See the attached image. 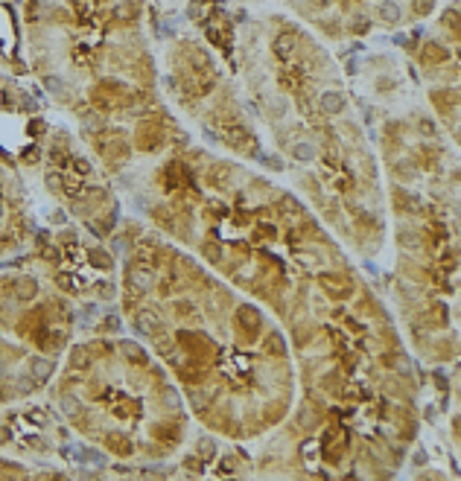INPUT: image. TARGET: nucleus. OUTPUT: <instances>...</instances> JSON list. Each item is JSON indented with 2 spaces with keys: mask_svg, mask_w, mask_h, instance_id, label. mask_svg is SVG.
I'll return each instance as SVG.
<instances>
[{
  "mask_svg": "<svg viewBox=\"0 0 461 481\" xmlns=\"http://www.w3.org/2000/svg\"><path fill=\"white\" fill-rule=\"evenodd\" d=\"M137 138H140V140H146V143H140V149H155V146L161 143V132H158L155 126H140Z\"/></svg>",
  "mask_w": 461,
  "mask_h": 481,
  "instance_id": "7",
  "label": "nucleus"
},
{
  "mask_svg": "<svg viewBox=\"0 0 461 481\" xmlns=\"http://www.w3.org/2000/svg\"><path fill=\"white\" fill-rule=\"evenodd\" d=\"M263 353H269V356H283V353H286L283 336H280V332H272V336L263 342Z\"/></svg>",
  "mask_w": 461,
  "mask_h": 481,
  "instance_id": "6",
  "label": "nucleus"
},
{
  "mask_svg": "<svg viewBox=\"0 0 461 481\" xmlns=\"http://www.w3.org/2000/svg\"><path fill=\"white\" fill-rule=\"evenodd\" d=\"M108 440L114 444V449H117V452H132V446H129V440H126V438H123V440H120V438H108Z\"/></svg>",
  "mask_w": 461,
  "mask_h": 481,
  "instance_id": "17",
  "label": "nucleus"
},
{
  "mask_svg": "<svg viewBox=\"0 0 461 481\" xmlns=\"http://www.w3.org/2000/svg\"><path fill=\"white\" fill-rule=\"evenodd\" d=\"M292 44H295V38H277V56H289L292 52Z\"/></svg>",
  "mask_w": 461,
  "mask_h": 481,
  "instance_id": "15",
  "label": "nucleus"
},
{
  "mask_svg": "<svg viewBox=\"0 0 461 481\" xmlns=\"http://www.w3.org/2000/svg\"><path fill=\"white\" fill-rule=\"evenodd\" d=\"M0 216H3V202H0Z\"/></svg>",
  "mask_w": 461,
  "mask_h": 481,
  "instance_id": "25",
  "label": "nucleus"
},
{
  "mask_svg": "<svg viewBox=\"0 0 461 481\" xmlns=\"http://www.w3.org/2000/svg\"><path fill=\"white\" fill-rule=\"evenodd\" d=\"M342 108H344V96L339 90H324L321 94V111L324 114H339Z\"/></svg>",
  "mask_w": 461,
  "mask_h": 481,
  "instance_id": "3",
  "label": "nucleus"
},
{
  "mask_svg": "<svg viewBox=\"0 0 461 481\" xmlns=\"http://www.w3.org/2000/svg\"><path fill=\"white\" fill-rule=\"evenodd\" d=\"M376 12H379V18H382V20H388V24L400 20V6H397V3H391V0L379 3V6H376Z\"/></svg>",
  "mask_w": 461,
  "mask_h": 481,
  "instance_id": "9",
  "label": "nucleus"
},
{
  "mask_svg": "<svg viewBox=\"0 0 461 481\" xmlns=\"http://www.w3.org/2000/svg\"><path fill=\"white\" fill-rule=\"evenodd\" d=\"M41 254H44V257L50 260V262H59V251H56V248H44Z\"/></svg>",
  "mask_w": 461,
  "mask_h": 481,
  "instance_id": "21",
  "label": "nucleus"
},
{
  "mask_svg": "<svg viewBox=\"0 0 461 481\" xmlns=\"http://www.w3.org/2000/svg\"><path fill=\"white\" fill-rule=\"evenodd\" d=\"M105 332H114V330H117V326H120V321H117V318H105Z\"/></svg>",
  "mask_w": 461,
  "mask_h": 481,
  "instance_id": "20",
  "label": "nucleus"
},
{
  "mask_svg": "<svg viewBox=\"0 0 461 481\" xmlns=\"http://www.w3.org/2000/svg\"><path fill=\"white\" fill-rule=\"evenodd\" d=\"M47 187H50V190H62V178H59V175H47Z\"/></svg>",
  "mask_w": 461,
  "mask_h": 481,
  "instance_id": "18",
  "label": "nucleus"
},
{
  "mask_svg": "<svg viewBox=\"0 0 461 481\" xmlns=\"http://www.w3.org/2000/svg\"><path fill=\"white\" fill-rule=\"evenodd\" d=\"M126 283H129V289L137 294L149 292V289H152V272H146V268H140V266H129Z\"/></svg>",
  "mask_w": 461,
  "mask_h": 481,
  "instance_id": "1",
  "label": "nucleus"
},
{
  "mask_svg": "<svg viewBox=\"0 0 461 481\" xmlns=\"http://www.w3.org/2000/svg\"><path fill=\"white\" fill-rule=\"evenodd\" d=\"M292 155L298 158V160H312V158H315V146H312L309 140H301V143L292 146Z\"/></svg>",
  "mask_w": 461,
  "mask_h": 481,
  "instance_id": "11",
  "label": "nucleus"
},
{
  "mask_svg": "<svg viewBox=\"0 0 461 481\" xmlns=\"http://www.w3.org/2000/svg\"><path fill=\"white\" fill-rule=\"evenodd\" d=\"M35 292H38V283H35L33 277H21L15 283V298L18 300H33Z\"/></svg>",
  "mask_w": 461,
  "mask_h": 481,
  "instance_id": "5",
  "label": "nucleus"
},
{
  "mask_svg": "<svg viewBox=\"0 0 461 481\" xmlns=\"http://www.w3.org/2000/svg\"><path fill=\"white\" fill-rule=\"evenodd\" d=\"M353 26H356L359 32H365V30H368V20H365V18H356V20H353Z\"/></svg>",
  "mask_w": 461,
  "mask_h": 481,
  "instance_id": "23",
  "label": "nucleus"
},
{
  "mask_svg": "<svg viewBox=\"0 0 461 481\" xmlns=\"http://www.w3.org/2000/svg\"><path fill=\"white\" fill-rule=\"evenodd\" d=\"M414 9H417L420 15H423V12H432V0H417V6H414Z\"/></svg>",
  "mask_w": 461,
  "mask_h": 481,
  "instance_id": "19",
  "label": "nucleus"
},
{
  "mask_svg": "<svg viewBox=\"0 0 461 481\" xmlns=\"http://www.w3.org/2000/svg\"><path fill=\"white\" fill-rule=\"evenodd\" d=\"M123 353H126V356H129L132 362H137V364H140V362H146L143 350H140L137 344H132V342H123Z\"/></svg>",
  "mask_w": 461,
  "mask_h": 481,
  "instance_id": "13",
  "label": "nucleus"
},
{
  "mask_svg": "<svg viewBox=\"0 0 461 481\" xmlns=\"http://www.w3.org/2000/svg\"><path fill=\"white\" fill-rule=\"evenodd\" d=\"M263 160H266V164H269L272 170H283V166H280V160H277V158H272V155H266Z\"/></svg>",
  "mask_w": 461,
  "mask_h": 481,
  "instance_id": "22",
  "label": "nucleus"
},
{
  "mask_svg": "<svg viewBox=\"0 0 461 481\" xmlns=\"http://www.w3.org/2000/svg\"><path fill=\"white\" fill-rule=\"evenodd\" d=\"M449 52L444 50V47H438V44H426V52H423V58H429V62H444Z\"/></svg>",
  "mask_w": 461,
  "mask_h": 481,
  "instance_id": "14",
  "label": "nucleus"
},
{
  "mask_svg": "<svg viewBox=\"0 0 461 481\" xmlns=\"http://www.w3.org/2000/svg\"><path fill=\"white\" fill-rule=\"evenodd\" d=\"M135 324H137V330H140V332H149V336H155V332L161 330V318H158L155 312H137Z\"/></svg>",
  "mask_w": 461,
  "mask_h": 481,
  "instance_id": "4",
  "label": "nucleus"
},
{
  "mask_svg": "<svg viewBox=\"0 0 461 481\" xmlns=\"http://www.w3.org/2000/svg\"><path fill=\"white\" fill-rule=\"evenodd\" d=\"M88 257H91V262H94L97 268H111V266H114V262H111V257H108L105 251H97V248H94Z\"/></svg>",
  "mask_w": 461,
  "mask_h": 481,
  "instance_id": "12",
  "label": "nucleus"
},
{
  "mask_svg": "<svg viewBox=\"0 0 461 481\" xmlns=\"http://www.w3.org/2000/svg\"><path fill=\"white\" fill-rule=\"evenodd\" d=\"M312 6H318V9H321V6H327V0H312Z\"/></svg>",
  "mask_w": 461,
  "mask_h": 481,
  "instance_id": "24",
  "label": "nucleus"
},
{
  "mask_svg": "<svg viewBox=\"0 0 461 481\" xmlns=\"http://www.w3.org/2000/svg\"><path fill=\"white\" fill-rule=\"evenodd\" d=\"M205 257L213 260V262H216V260H222V248H219V245H213V242H207V245H205Z\"/></svg>",
  "mask_w": 461,
  "mask_h": 481,
  "instance_id": "16",
  "label": "nucleus"
},
{
  "mask_svg": "<svg viewBox=\"0 0 461 481\" xmlns=\"http://www.w3.org/2000/svg\"><path fill=\"white\" fill-rule=\"evenodd\" d=\"M30 368H33V376L38 379V382H44V379L53 376V362L50 359H33Z\"/></svg>",
  "mask_w": 461,
  "mask_h": 481,
  "instance_id": "8",
  "label": "nucleus"
},
{
  "mask_svg": "<svg viewBox=\"0 0 461 481\" xmlns=\"http://www.w3.org/2000/svg\"><path fill=\"white\" fill-rule=\"evenodd\" d=\"M237 324L242 326L245 332H257L260 324H263V315H260L254 306H248V304H245V306H239V310H237Z\"/></svg>",
  "mask_w": 461,
  "mask_h": 481,
  "instance_id": "2",
  "label": "nucleus"
},
{
  "mask_svg": "<svg viewBox=\"0 0 461 481\" xmlns=\"http://www.w3.org/2000/svg\"><path fill=\"white\" fill-rule=\"evenodd\" d=\"M88 364H91V353H88V347H76V350L70 353V368L85 370Z\"/></svg>",
  "mask_w": 461,
  "mask_h": 481,
  "instance_id": "10",
  "label": "nucleus"
}]
</instances>
